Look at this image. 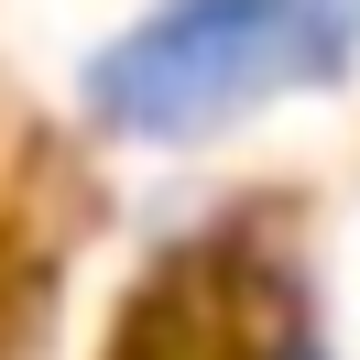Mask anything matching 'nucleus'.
I'll list each match as a JSON object with an SVG mask.
<instances>
[{"label": "nucleus", "instance_id": "1", "mask_svg": "<svg viewBox=\"0 0 360 360\" xmlns=\"http://www.w3.org/2000/svg\"><path fill=\"white\" fill-rule=\"evenodd\" d=\"M360 66V0H153L77 66L110 142H207Z\"/></svg>", "mask_w": 360, "mask_h": 360}]
</instances>
